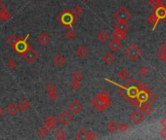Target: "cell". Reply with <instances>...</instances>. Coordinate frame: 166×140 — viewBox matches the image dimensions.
I'll list each match as a JSON object with an SVG mask.
<instances>
[{"label": "cell", "instance_id": "cell-11", "mask_svg": "<svg viewBox=\"0 0 166 140\" xmlns=\"http://www.w3.org/2000/svg\"><path fill=\"white\" fill-rule=\"evenodd\" d=\"M51 40V37H50V35H49L47 32L45 31H43L41 32L40 34H38L37 36V42L42 45V46H46L47 44H49V42H50Z\"/></svg>", "mask_w": 166, "mask_h": 140}, {"label": "cell", "instance_id": "cell-16", "mask_svg": "<svg viewBox=\"0 0 166 140\" xmlns=\"http://www.w3.org/2000/svg\"><path fill=\"white\" fill-rule=\"evenodd\" d=\"M116 76H117V78L119 79V80L121 81H125L127 80V79L129 78V76H130V73H129V71L125 68H121L117 71V73H116Z\"/></svg>", "mask_w": 166, "mask_h": 140}, {"label": "cell", "instance_id": "cell-21", "mask_svg": "<svg viewBox=\"0 0 166 140\" xmlns=\"http://www.w3.org/2000/svg\"><path fill=\"white\" fill-rule=\"evenodd\" d=\"M129 28L127 22H117L115 24H113V29L114 30H121V31H126Z\"/></svg>", "mask_w": 166, "mask_h": 140}, {"label": "cell", "instance_id": "cell-31", "mask_svg": "<svg viewBox=\"0 0 166 140\" xmlns=\"http://www.w3.org/2000/svg\"><path fill=\"white\" fill-rule=\"evenodd\" d=\"M72 79L74 81H80L83 79V74L80 72V71H75L72 73Z\"/></svg>", "mask_w": 166, "mask_h": 140}, {"label": "cell", "instance_id": "cell-29", "mask_svg": "<svg viewBox=\"0 0 166 140\" xmlns=\"http://www.w3.org/2000/svg\"><path fill=\"white\" fill-rule=\"evenodd\" d=\"M158 21H159V19L156 17V15H155V13L151 14V15L149 17V22H150L151 24H152L153 27L156 26V23L158 22Z\"/></svg>", "mask_w": 166, "mask_h": 140}, {"label": "cell", "instance_id": "cell-9", "mask_svg": "<svg viewBox=\"0 0 166 140\" xmlns=\"http://www.w3.org/2000/svg\"><path fill=\"white\" fill-rule=\"evenodd\" d=\"M58 119H59V121H60V123L62 124L63 126H67V125H69L70 122H71V120H72L71 115H70L69 112H67V111H66V110L63 111L62 113L59 115Z\"/></svg>", "mask_w": 166, "mask_h": 140}, {"label": "cell", "instance_id": "cell-10", "mask_svg": "<svg viewBox=\"0 0 166 140\" xmlns=\"http://www.w3.org/2000/svg\"><path fill=\"white\" fill-rule=\"evenodd\" d=\"M139 108H140V111L142 112L144 115H146V116H149V115H151L153 112V107L151 106V103H149V102L141 103Z\"/></svg>", "mask_w": 166, "mask_h": 140}, {"label": "cell", "instance_id": "cell-39", "mask_svg": "<svg viewBox=\"0 0 166 140\" xmlns=\"http://www.w3.org/2000/svg\"><path fill=\"white\" fill-rule=\"evenodd\" d=\"M72 12H73V13H74L75 16H80V15L83 13V9H82V7H80V6L76 5L75 7H74V9H73Z\"/></svg>", "mask_w": 166, "mask_h": 140}, {"label": "cell", "instance_id": "cell-33", "mask_svg": "<svg viewBox=\"0 0 166 140\" xmlns=\"http://www.w3.org/2000/svg\"><path fill=\"white\" fill-rule=\"evenodd\" d=\"M46 92L47 93H51V92H57V87L56 85L53 83H49L46 86Z\"/></svg>", "mask_w": 166, "mask_h": 140}, {"label": "cell", "instance_id": "cell-34", "mask_svg": "<svg viewBox=\"0 0 166 140\" xmlns=\"http://www.w3.org/2000/svg\"><path fill=\"white\" fill-rule=\"evenodd\" d=\"M17 65H18V63H17V62L15 59H9L7 62V67L9 69H12V70L15 69L17 67Z\"/></svg>", "mask_w": 166, "mask_h": 140}, {"label": "cell", "instance_id": "cell-38", "mask_svg": "<svg viewBox=\"0 0 166 140\" xmlns=\"http://www.w3.org/2000/svg\"><path fill=\"white\" fill-rule=\"evenodd\" d=\"M118 130L121 132H126L129 130V126L126 123H121L120 125H118Z\"/></svg>", "mask_w": 166, "mask_h": 140}, {"label": "cell", "instance_id": "cell-43", "mask_svg": "<svg viewBox=\"0 0 166 140\" xmlns=\"http://www.w3.org/2000/svg\"><path fill=\"white\" fill-rule=\"evenodd\" d=\"M159 136L162 139H166V127H163V130L159 132Z\"/></svg>", "mask_w": 166, "mask_h": 140}, {"label": "cell", "instance_id": "cell-37", "mask_svg": "<svg viewBox=\"0 0 166 140\" xmlns=\"http://www.w3.org/2000/svg\"><path fill=\"white\" fill-rule=\"evenodd\" d=\"M48 97L50 100L56 101L59 98V94H57V92H51V93H48Z\"/></svg>", "mask_w": 166, "mask_h": 140}, {"label": "cell", "instance_id": "cell-28", "mask_svg": "<svg viewBox=\"0 0 166 140\" xmlns=\"http://www.w3.org/2000/svg\"><path fill=\"white\" fill-rule=\"evenodd\" d=\"M150 73H151V70L147 68V67H146V66H142V67L139 69V74L141 76H143V77L149 76Z\"/></svg>", "mask_w": 166, "mask_h": 140}, {"label": "cell", "instance_id": "cell-32", "mask_svg": "<svg viewBox=\"0 0 166 140\" xmlns=\"http://www.w3.org/2000/svg\"><path fill=\"white\" fill-rule=\"evenodd\" d=\"M48 129L47 127L44 126H41L40 129L37 130V134H38V136L39 137H44V136H46V134L48 133Z\"/></svg>", "mask_w": 166, "mask_h": 140}, {"label": "cell", "instance_id": "cell-25", "mask_svg": "<svg viewBox=\"0 0 166 140\" xmlns=\"http://www.w3.org/2000/svg\"><path fill=\"white\" fill-rule=\"evenodd\" d=\"M55 137L59 140L66 139L67 137V132L64 129H59V130H57L56 132H55Z\"/></svg>", "mask_w": 166, "mask_h": 140}, {"label": "cell", "instance_id": "cell-27", "mask_svg": "<svg viewBox=\"0 0 166 140\" xmlns=\"http://www.w3.org/2000/svg\"><path fill=\"white\" fill-rule=\"evenodd\" d=\"M87 130L85 129H81L79 130L74 135V138L75 139H86V135H87Z\"/></svg>", "mask_w": 166, "mask_h": 140}, {"label": "cell", "instance_id": "cell-46", "mask_svg": "<svg viewBox=\"0 0 166 140\" xmlns=\"http://www.w3.org/2000/svg\"><path fill=\"white\" fill-rule=\"evenodd\" d=\"M4 8H6L5 7V6H4V4L2 3V1H1V0H0V12H1Z\"/></svg>", "mask_w": 166, "mask_h": 140}, {"label": "cell", "instance_id": "cell-36", "mask_svg": "<svg viewBox=\"0 0 166 140\" xmlns=\"http://www.w3.org/2000/svg\"><path fill=\"white\" fill-rule=\"evenodd\" d=\"M18 39H19V37L18 36H16L15 34H13V35H11L10 37L8 38V43L13 47L15 44H16V42L18 41Z\"/></svg>", "mask_w": 166, "mask_h": 140}, {"label": "cell", "instance_id": "cell-5", "mask_svg": "<svg viewBox=\"0 0 166 140\" xmlns=\"http://www.w3.org/2000/svg\"><path fill=\"white\" fill-rule=\"evenodd\" d=\"M113 18L117 22H127L131 19V14L125 7H119L117 11L113 14Z\"/></svg>", "mask_w": 166, "mask_h": 140}, {"label": "cell", "instance_id": "cell-40", "mask_svg": "<svg viewBox=\"0 0 166 140\" xmlns=\"http://www.w3.org/2000/svg\"><path fill=\"white\" fill-rule=\"evenodd\" d=\"M97 138V134L94 131H88L87 132V135H86V139L87 140H93Z\"/></svg>", "mask_w": 166, "mask_h": 140}, {"label": "cell", "instance_id": "cell-44", "mask_svg": "<svg viewBox=\"0 0 166 140\" xmlns=\"http://www.w3.org/2000/svg\"><path fill=\"white\" fill-rule=\"evenodd\" d=\"M160 125H161L163 127H166V117L162 118V120L160 121Z\"/></svg>", "mask_w": 166, "mask_h": 140}, {"label": "cell", "instance_id": "cell-23", "mask_svg": "<svg viewBox=\"0 0 166 140\" xmlns=\"http://www.w3.org/2000/svg\"><path fill=\"white\" fill-rule=\"evenodd\" d=\"M107 130L110 133H114L118 130V125L116 124L114 121H110L107 124Z\"/></svg>", "mask_w": 166, "mask_h": 140}, {"label": "cell", "instance_id": "cell-26", "mask_svg": "<svg viewBox=\"0 0 166 140\" xmlns=\"http://www.w3.org/2000/svg\"><path fill=\"white\" fill-rule=\"evenodd\" d=\"M97 39L99 40L100 42H106L108 41L109 39V34L107 33V31H104V30H102V31H100L99 33H98L97 35Z\"/></svg>", "mask_w": 166, "mask_h": 140}, {"label": "cell", "instance_id": "cell-6", "mask_svg": "<svg viewBox=\"0 0 166 140\" xmlns=\"http://www.w3.org/2000/svg\"><path fill=\"white\" fill-rule=\"evenodd\" d=\"M23 58H24V60L28 63V64H32L33 62H35V60L37 59L38 58V54L35 50L32 48V46H29L28 48V50L24 52L22 56H21Z\"/></svg>", "mask_w": 166, "mask_h": 140}, {"label": "cell", "instance_id": "cell-24", "mask_svg": "<svg viewBox=\"0 0 166 140\" xmlns=\"http://www.w3.org/2000/svg\"><path fill=\"white\" fill-rule=\"evenodd\" d=\"M6 111H7V113L11 115V116H15V115L19 112V107L16 104H14V103H11V104L8 105L7 108H6Z\"/></svg>", "mask_w": 166, "mask_h": 140}, {"label": "cell", "instance_id": "cell-22", "mask_svg": "<svg viewBox=\"0 0 166 140\" xmlns=\"http://www.w3.org/2000/svg\"><path fill=\"white\" fill-rule=\"evenodd\" d=\"M102 59H103V62L106 63V64H112L115 60V58H114V56H113V54L107 53V54H104V56H103Z\"/></svg>", "mask_w": 166, "mask_h": 140}, {"label": "cell", "instance_id": "cell-4", "mask_svg": "<svg viewBox=\"0 0 166 140\" xmlns=\"http://www.w3.org/2000/svg\"><path fill=\"white\" fill-rule=\"evenodd\" d=\"M28 36H29V33H28L24 38L19 37L18 41L16 42V44H15L13 47H12V48H13L14 50H15V52H17L18 54H20V56H22V54L28 50V48L30 46V44L27 42L28 38Z\"/></svg>", "mask_w": 166, "mask_h": 140}, {"label": "cell", "instance_id": "cell-41", "mask_svg": "<svg viewBox=\"0 0 166 140\" xmlns=\"http://www.w3.org/2000/svg\"><path fill=\"white\" fill-rule=\"evenodd\" d=\"M158 58L160 59H162L163 62H165V60H166V52L163 51L162 49H160V50L158 51Z\"/></svg>", "mask_w": 166, "mask_h": 140}, {"label": "cell", "instance_id": "cell-7", "mask_svg": "<svg viewBox=\"0 0 166 140\" xmlns=\"http://www.w3.org/2000/svg\"><path fill=\"white\" fill-rule=\"evenodd\" d=\"M83 109V106L80 102H79L78 100L74 99V100H72L70 101V103L69 104V110L72 113V114H78V113H80L81 110Z\"/></svg>", "mask_w": 166, "mask_h": 140}, {"label": "cell", "instance_id": "cell-17", "mask_svg": "<svg viewBox=\"0 0 166 140\" xmlns=\"http://www.w3.org/2000/svg\"><path fill=\"white\" fill-rule=\"evenodd\" d=\"M53 62L56 64L57 66H62L66 62V57L63 56V54H59L53 58Z\"/></svg>", "mask_w": 166, "mask_h": 140}, {"label": "cell", "instance_id": "cell-47", "mask_svg": "<svg viewBox=\"0 0 166 140\" xmlns=\"http://www.w3.org/2000/svg\"><path fill=\"white\" fill-rule=\"evenodd\" d=\"M161 49L163 51H165L166 52V41L165 42H163V44L161 45Z\"/></svg>", "mask_w": 166, "mask_h": 140}, {"label": "cell", "instance_id": "cell-1", "mask_svg": "<svg viewBox=\"0 0 166 140\" xmlns=\"http://www.w3.org/2000/svg\"><path fill=\"white\" fill-rule=\"evenodd\" d=\"M110 104V98L109 93L106 90L99 93L96 94V96L93 97V99L91 100V105L95 108L98 112H103L109 106Z\"/></svg>", "mask_w": 166, "mask_h": 140}, {"label": "cell", "instance_id": "cell-42", "mask_svg": "<svg viewBox=\"0 0 166 140\" xmlns=\"http://www.w3.org/2000/svg\"><path fill=\"white\" fill-rule=\"evenodd\" d=\"M150 3H151V6H153L155 8H156V7H158V6L161 5V0H151Z\"/></svg>", "mask_w": 166, "mask_h": 140}, {"label": "cell", "instance_id": "cell-14", "mask_svg": "<svg viewBox=\"0 0 166 140\" xmlns=\"http://www.w3.org/2000/svg\"><path fill=\"white\" fill-rule=\"evenodd\" d=\"M155 14L156 15V17L158 18L159 20H163V19H166V7L164 6L160 5L158 6V7L155 8Z\"/></svg>", "mask_w": 166, "mask_h": 140}, {"label": "cell", "instance_id": "cell-19", "mask_svg": "<svg viewBox=\"0 0 166 140\" xmlns=\"http://www.w3.org/2000/svg\"><path fill=\"white\" fill-rule=\"evenodd\" d=\"M109 48L110 49V51L113 52H117L119 49L121 48V42L120 41H116V40H112L109 43Z\"/></svg>", "mask_w": 166, "mask_h": 140}, {"label": "cell", "instance_id": "cell-15", "mask_svg": "<svg viewBox=\"0 0 166 140\" xmlns=\"http://www.w3.org/2000/svg\"><path fill=\"white\" fill-rule=\"evenodd\" d=\"M112 37L113 40L116 41H122L126 37V31H121V30H114L112 33Z\"/></svg>", "mask_w": 166, "mask_h": 140}, {"label": "cell", "instance_id": "cell-2", "mask_svg": "<svg viewBox=\"0 0 166 140\" xmlns=\"http://www.w3.org/2000/svg\"><path fill=\"white\" fill-rule=\"evenodd\" d=\"M58 21L65 28H71L73 24L76 22V16L71 10L66 9L58 18Z\"/></svg>", "mask_w": 166, "mask_h": 140}, {"label": "cell", "instance_id": "cell-3", "mask_svg": "<svg viewBox=\"0 0 166 140\" xmlns=\"http://www.w3.org/2000/svg\"><path fill=\"white\" fill-rule=\"evenodd\" d=\"M124 54L131 60V62H136L141 57V54H142V51H141V49L137 45L132 44L125 50Z\"/></svg>", "mask_w": 166, "mask_h": 140}, {"label": "cell", "instance_id": "cell-49", "mask_svg": "<svg viewBox=\"0 0 166 140\" xmlns=\"http://www.w3.org/2000/svg\"><path fill=\"white\" fill-rule=\"evenodd\" d=\"M82 1H84V2H85V1H88V0H82Z\"/></svg>", "mask_w": 166, "mask_h": 140}, {"label": "cell", "instance_id": "cell-8", "mask_svg": "<svg viewBox=\"0 0 166 140\" xmlns=\"http://www.w3.org/2000/svg\"><path fill=\"white\" fill-rule=\"evenodd\" d=\"M145 118V115L141 112L140 110H134L131 114H130V119L135 125H138L142 122Z\"/></svg>", "mask_w": 166, "mask_h": 140}, {"label": "cell", "instance_id": "cell-30", "mask_svg": "<svg viewBox=\"0 0 166 140\" xmlns=\"http://www.w3.org/2000/svg\"><path fill=\"white\" fill-rule=\"evenodd\" d=\"M66 37L69 40H74L76 38V32L72 29L67 30V32L66 33Z\"/></svg>", "mask_w": 166, "mask_h": 140}, {"label": "cell", "instance_id": "cell-48", "mask_svg": "<svg viewBox=\"0 0 166 140\" xmlns=\"http://www.w3.org/2000/svg\"><path fill=\"white\" fill-rule=\"evenodd\" d=\"M164 84H165V86H166V77L164 78Z\"/></svg>", "mask_w": 166, "mask_h": 140}, {"label": "cell", "instance_id": "cell-12", "mask_svg": "<svg viewBox=\"0 0 166 140\" xmlns=\"http://www.w3.org/2000/svg\"><path fill=\"white\" fill-rule=\"evenodd\" d=\"M57 125V119L55 116H48L45 120V126L49 130H51L53 129H55V126Z\"/></svg>", "mask_w": 166, "mask_h": 140}, {"label": "cell", "instance_id": "cell-13", "mask_svg": "<svg viewBox=\"0 0 166 140\" xmlns=\"http://www.w3.org/2000/svg\"><path fill=\"white\" fill-rule=\"evenodd\" d=\"M88 54H89V51H88V49L87 47H85V46H79L77 49H76V51H75V54H76V57L79 58H84L88 56Z\"/></svg>", "mask_w": 166, "mask_h": 140}, {"label": "cell", "instance_id": "cell-18", "mask_svg": "<svg viewBox=\"0 0 166 140\" xmlns=\"http://www.w3.org/2000/svg\"><path fill=\"white\" fill-rule=\"evenodd\" d=\"M18 107H19V110H21L23 113H26L29 109L30 104L28 99H22L19 103V105H18Z\"/></svg>", "mask_w": 166, "mask_h": 140}, {"label": "cell", "instance_id": "cell-45", "mask_svg": "<svg viewBox=\"0 0 166 140\" xmlns=\"http://www.w3.org/2000/svg\"><path fill=\"white\" fill-rule=\"evenodd\" d=\"M5 112H6V109H4L3 107L0 106V117L3 116V115L5 114Z\"/></svg>", "mask_w": 166, "mask_h": 140}, {"label": "cell", "instance_id": "cell-20", "mask_svg": "<svg viewBox=\"0 0 166 140\" xmlns=\"http://www.w3.org/2000/svg\"><path fill=\"white\" fill-rule=\"evenodd\" d=\"M11 18H12L11 12H9L6 8H4L1 12H0V21L6 22V21H9Z\"/></svg>", "mask_w": 166, "mask_h": 140}, {"label": "cell", "instance_id": "cell-50", "mask_svg": "<svg viewBox=\"0 0 166 140\" xmlns=\"http://www.w3.org/2000/svg\"><path fill=\"white\" fill-rule=\"evenodd\" d=\"M165 62V63H166V60H165V62Z\"/></svg>", "mask_w": 166, "mask_h": 140}, {"label": "cell", "instance_id": "cell-35", "mask_svg": "<svg viewBox=\"0 0 166 140\" xmlns=\"http://www.w3.org/2000/svg\"><path fill=\"white\" fill-rule=\"evenodd\" d=\"M70 87L73 90H78L81 87V84H80V81H74L73 80L70 84Z\"/></svg>", "mask_w": 166, "mask_h": 140}]
</instances>
